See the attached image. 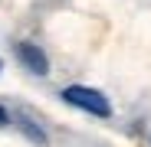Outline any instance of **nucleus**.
Returning <instances> with one entry per match:
<instances>
[{
    "label": "nucleus",
    "mask_w": 151,
    "mask_h": 147,
    "mask_svg": "<svg viewBox=\"0 0 151 147\" xmlns=\"http://www.w3.org/2000/svg\"><path fill=\"white\" fill-rule=\"evenodd\" d=\"M0 69H4V62H0Z\"/></svg>",
    "instance_id": "39448f33"
},
{
    "label": "nucleus",
    "mask_w": 151,
    "mask_h": 147,
    "mask_svg": "<svg viewBox=\"0 0 151 147\" xmlns=\"http://www.w3.org/2000/svg\"><path fill=\"white\" fill-rule=\"evenodd\" d=\"M20 128H23V134H27L30 141H36L40 147H46V134H43L40 128H33V124H30V121H20Z\"/></svg>",
    "instance_id": "7ed1b4c3"
},
{
    "label": "nucleus",
    "mask_w": 151,
    "mask_h": 147,
    "mask_svg": "<svg viewBox=\"0 0 151 147\" xmlns=\"http://www.w3.org/2000/svg\"><path fill=\"white\" fill-rule=\"evenodd\" d=\"M17 59L27 65L33 75H46L49 72V59H46V53L36 43H17Z\"/></svg>",
    "instance_id": "f03ea898"
},
{
    "label": "nucleus",
    "mask_w": 151,
    "mask_h": 147,
    "mask_svg": "<svg viewBox=\"0 0 151 147\" xmlns=\"http://www.w3.org/2000/svg\"><path fill=\"white\" fill-rule=\"evenodd\" d=\"M59 95H63L66 105L82 108V111H89V114H95V118H109V114H112L109 98H105L102 92H95V88H86V85H66Z\"/></svg>",
    "instance_id": "f257e3e1"
},
{
    "label": "nucleus",
    "mask_w": 151,
    "mask_h": 147,
    "mask_svg": "<svg viewBox=\"0 0 151 147\" xmlns=\"http://www.w3.org/2000/svg\"><path fill=\"white\" fill-rule=\"evenodd\" d=\"M7 121H10V114H7V108H0V128H4Z\"/></svg>",
    "instance_id": "20e7f679"
}]
</instances>
